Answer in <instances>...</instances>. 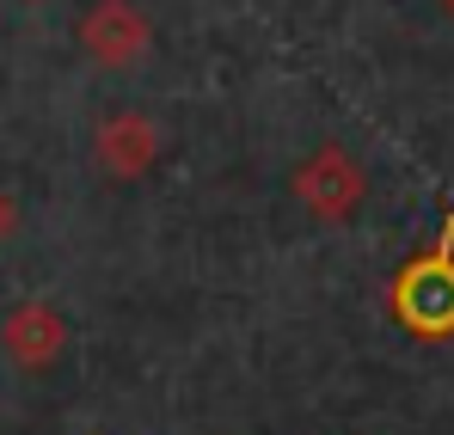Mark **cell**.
Segmentation results:
<instances>
[{
  "mask_svg": "<svg viewBox=\"0 0 454 435\" xmlns=\"http://www.w3.org/2000/svg\"><path fill=\"white\" fill-rule=\"evenodd\" d=\"M0 344H6V356L19 368H50L62 356V344H68V319L50 300H19L0 319Z\"/></svg>",
  "mask_w": 454,
  "mask_h": 435,
  "instance_id": "277c9868",
  "label": "cell"
},
{
  "mask_svg": "<svg viewBox=\"0 0 454 435\" xmlns=\"http://www.w3.org/2000/svg\"><path fill=\"white\" fill-rule=\"evenodd\" d=\"M153 159H160V123H153V117H142V111H111V117H98V129H92V166H98L105 178L136 184L142 172H153Z\"/></svg>",
  "mask_w": 454,
  "mask_h": 435,
  "instance_id": "3957f363",
  "label": "cell"
},
{
  "mask_svg": "<svg viewBox=\"0 0 454 435\" xmlns=\"http://www.w3.org/2000/svg\"><path fill=\"white\" fill-rule=\"evenodd\" d=\"M25 6H43V0H25Z\"/></svg>",
  "mask_w": 454,
  "mask_h": 435,
  "instance_id": "8992f818",
  "label": "cell"
},
{
  "mask_svg": "<svg viewBox=\"0 0 454 435\" xmlns=\"http://www.w3.org/2000/svg\"><path fill=\"white\" fill-rule=\"evenodd\" d=\"M12 221H19V209H12V197L0 190V245H6V233H12Z\"/></svg>",
  "mask_w": 454,
  "mask_h": 435,
  "instance_id": "5b68a950",
  "label": "cell"
},
{
  "mask_svg": "<svg viewBox=\"0 0 454 435\" xmlns=\"http://www.w3.org/2000/svg\"><path fill=\"white\" fill-rule=\"evenodd\" d=\"M295 197H301V209L313 221H350L356 215V203H363V166L344 153V147H313L301 166H295Z\"/></svg>",
  "mask_w": 454,
  "mask_h": 435,
  "instance_id": "7a4b0ae2",
  "label": "cell"
},
{
  "mask_svg": "<svg viewBox=\"0 0 454 435\" xmlns=\"http://www.w3.org/2000/svg\"><path fill=\"white\" fill-rule=\"evenodd\" d=\"M80 50H86V62L105 74H123L136 68L142 56H148L153 31H148V12L136 6V0H92L86 12H80Z\"/></svg>",
  "mask_w": 454,
  "mask_h": 435,
  "instance_id": "6da1fadb",
  "label": "cell"
}]
</instances>
